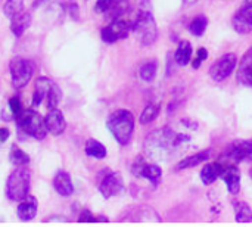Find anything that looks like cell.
<instances>
[{"mask_svg": "<svg viewBox=\"0 0 252 227\" xmlns=\"http://www.w3.org/2000/svg\"><path fill=\"white\" fill-rule=\"evenodd\" d=\"M190 146V136L170 127L154 130L145 140V152L155 161H168L182 157Z\"/></svg>", "mask_w": 252, "mask_h": 227, "instance_id": "cell-1", "label": "cell"}, {"mask_svg": "<svg viewBox=\"0 0 252 227\" xmlns=\"http://www.w3.org/2000/svg\"><path fill=\"white\" fill-rule=\"evenodd\" d=\"M108 129L120 145H127L134 131V117L127 109H117L108 118Z\"/></svg>", "mask_w": 252, "mask_h": 227, "instance_id": "cell-2", "label": "cell"}, {"mask_svg": "<svg viewBox=\"0 0 252 227\" xmlns=\"http://www.w3.org/2000/svg\"><path fill=\"white\" fill-rule=\"evenodd\" d=\"M131 31H134L137 34L139 41L143 46H151L157 41L158 28H157V22L152 16L151 9L142 7L139 10L134 21L131 22Z\"/></svg>", "mask_w": 252, "mask_h": 227, "instance_id": "cell-3", "label": "cell"}, {"mask_svg": "<svg viewBox=\"0 0 252 227\" xmlns=\"http://www.w3.org/2000/svg\"><path fill=\"white\" fill-rule=\"evenodd\" d=\"M30 185H31V171L27 168V165L18 167L7 179L6 183V192L9 199L21 202L25 199L30 194Z\"/></svg>", "mask_w": 252, "mask_h": 227, "instance_id": "cell-4", "label": "cell"}, {"mask_svg": "<svg viewBox=\"0 0 252 227\" xmlns=\"http://www.w3.org/2000/svg\"><path fill=\"white\" fill-rule=\"evenodd\" d=\"M18 127L28 136L34 139H44L46 134L49 133L46 129V121L44 118L34 109H25L16 117Z\"/></svg>", "mask_w": 252, "mask_h": 227, "instance_id": "cell-5", "label": "cell"}, {"mask_svg": "<svg viewBox=\"0 0 252 227\" xmlns=\"http://www.w3.org/2000/svg\"><path fill=\"white\" fill-rule=\"evenodd\" d=\"M10 68V78H12V84L15 89H22L25 87L31 78L32 74L35 71V65L32 61L30 59H22V58H16L10 62L9 65Z\"/></svg>", "mask_w": 252, "mask_h": 227, "instance_id": "cell-6", "label": "cell"}, {"mask_svg": "<svg viewBox=\"0 0 252 227\" xmlns=\"http://www.w3.org/2000/svg\"><path fill=\"white\" fill-rule=\"evenodd\" d=\"M238 65V56L235 53H226L219 58L210 68V75L214 81L220 83L226 80Z\"/></svg>", "mask_w": 252, "mask_h": 227, "instance_id": "cell-7", "label": "cell"}, {"mask_svg": "<svg viewBox=\"0 0 252 227\" xmlns=\"http://www.w3.org/2000/svg\"><path fill=\"white\" fill-rule=\"evenodd\" d=\"M131 31V22L124 19H114L108 27L102 30V40L105 43H115L126 38Z\"/></svg>", "mask_w": 252, "mask_h": 227, "instance_id": "cell-8", "label": "cell"}, {"mask_svg": "<svg viewBox=\"0 0 252 227\" xmlns=\"http://www.w3.org/2000/svg\"><path fill=\"white\" fill-rule=\"evenodd\" d=\"M124 189V182L120 173H109L105 176L99 185V192L102 194L103 198L109 199L117 195H120Z\"/></svg>", "mask_w": 252, "mask_h": 227, "instance_id": "cell-9", "label": "cell"}, {"mask_svg": "<svg viewBox=\"0 0 252 227\" xmlns=\"http://www.w3.org/2000/svg\"><path fill=\"white\" fill-rule=\"evenodd\" d=\"M233 28L239 34H248L252 31V0H247L245 4L233 16Z\"/></svg>", "mask_w": 252, "mask_h": 227, "instance_id": "cell-10", "label": "cell"}, {"mask_svg": "<svg viewBox=\"0 0 252 227\" xmlns=\"http://www.w3.org/2000/svg\"><path fill=\"white\" fill-rule=\"evenodd\" d=\"M252 155V143L251 142H245V140H239V142H233L227 146L226 154L223 155L229 162H241L244 161L247 157Z\"/></svg>", "mask_w": 252, "mask_h": 227, "instance_id": "cell-11", "label": "cell"}, {"mask_svg": "<svg viewBox=\"0 0 252 227\" xmlns=\"http://www.w3.org/2000/svg\"><path fill=\"white\" fill-rule=\"evenodd\" d=\"M46 121V129L50 134L53 136H61L63 131H65V127H66V123H65V118H63V114L55 108V109H50V112L46 115L44 118Z\"/></svg>", "mask_w": 252, "mask_h": 227, "instance_id": "cell-12", "label": "cell"}, {"mask_svg": "<svg viewBox=\"0 0 252 227\" xmlns=\"http://www.w3.org/2000/svg\"><path fill=\"white\" fill-rule=\"evenodd\" d=\"M53 86V81L46 77H40L35 80V87L32 93V106H38L41 102H44L49 96V92Z\"/></svg>", "mask_w": 252, "mask_h": 227, "instance_id": "cell-13", "label": "cell"}, {"mask_svg": "<svg viewBox=\"0 0 252 227\" xmlns=\"http://www.w3.org/2000/svg\"><path fill=\"white\" fill-rule=\"evenodd\" d=\"M221 177H223L230 194L236 195L241 191V173L235 165H226Z\"/></svg>", "mask_w": 252, "mask_h": 227, "instance_id": "cell-14", "label": "cell"}, {"mask_svg": "<svg viewBox=\"0 0 252 227\" xmlns=\"http://www.w3.org/2000/svg\"><path fill=\"white\" fill-rule=\"evenodd\" d=\"M31 25V15L27 10H21L10 18V30L16 37H21Z\"/></svg>", "mask_w": 252, "mask_h": 227, "instance_id": "cell-15", "label": "cell"}, {"mask_svg": "<svg viewBox=\"0 0 252 227\" xmlns=\"http://www.w3.org/2000/svg\"><path fill=\"white\" fill-rule=\"evenodd\" d=\"M53 188L61 196H71L74 194V186L71 176L65 171H59L53 179Z\"/></svg>", "mask_w": 252, "mask_h": 227, "instance_id": "cell-16", "label": "cell"}, {"mask_svg": "<svg viewBox=\"0 0 252 227\" xmlns=\"http://www.w3.org/2000/svg\"><path fill=\"white\" fill-rule=\"evenodd\" d=\"M37 207H38V204H37V199L34 198V196H31V195H28L25 199H22L21 201V204L18 205V216H19V219L22 220V222H30V220H32L34 217H35V214H37Z\"/></svg>", "mask_w": 252, "mask_h": 227, "instance_id": "cell-17", "label": "cell"}, {"mask_svg": "<svg viewBox=\"0 0 252 227\" xmlns=\"http://www.w3.org/2000/svg\"><path fill=\"white\" fill-rule=\"evenodd\" d=\"M238 78L244 86H250V87L252 86V47L241 61Z\"/></svg>", "mask_w": 252, "mask_h": 227, "instance_id": "cell-18", "label": "cell"}, {"mask_svg": "<svg viewBox=\"0 0 252 227\" xmlns=\"http://www.w3.org/2000/svg\"><path fill=\"white\" fill-rule=\"evenodd\" d=\"M211 158V151H202V152H198L192 157H186L185 160H182L177 165H176V171H180V170H186V168H193L202 162H205L207 160Z\"/></svg>", "mask_w": 252, "mask_h": 227, "instance_id": "cell-19", "label": "cell"}, {"mask_svg": "<svg viewBox=\"0 0 252 227\" xmlns=\"http://www.w3.org/2000/svg\"><path fill=\"white\" fill-rule=\"evenodd\" d=\"M224 164L221 162H216V164H208L202 168L201 171V179L204 185H211L214 183L219 177H221L223 171H224Z\"/></svg>", "mask_w": 252, "mask_h": 227, "instance_id": "cell-20", "label": "cell"}, {"mask_svg": "<svg viewBox=\"0 0 252 227\" xmlns=\"http://www.w3.org/2000/svg\"><path fill=\"white\" fill-rule=\"evenodd\" d=\"M136 174L146 177L154 185H158L161 182V177H162V170L155 164H142L139 171H136Z\"/></svg>", "mask_w": 252, "mask_h": 227, "instance_id": "cell-21", "label": "cell"}, {"mask_svg": "<svg viewBox=\"0 0 252 227\" xmlns=\"http://www.w3.org/2000/svg\"><path fill=\"white\" fill-rule=\"evenodd\" d=\"M174 58H176V62L179 65H182V66L188 65L190 62V58H192V46H190V43L189 41H182L179 44L177 50H176Z\"/></svg>", "mask_w": 252, "mask_h": 227, "instance_id": "cell-22", "label": "cell"}, {"mask_svg": "<svg viewBox=\"0 0 252 227\" xmlns=\"http://www.w3.org/2000/svg\"><path fill=\"white\" fill-rule=\"evenodd\" d=\"M84 151H86V154H87L89 157L96 158V160H103V158L106 157V148H105L100 142H97V140H94V139L87 140Z\"/></svg>", "mask_w": 252, "mask_h": 227, "instance_id": "cell-23", "label": "cell"}, {"mask_svg": "<svg viewBox=\"0 0 252 227\" xmlns=\"http://www.w3.org/2000/svg\"><path fill=\"white\" fill-rule=\"evenodd\" d=\"M235 216L239 223L252 222V208L247 202H235Z\"/></svg>", "mask_w": 252, "mask_h": 227, "instance_id": "cell-24", "label": "cell"}, {"mask_svg": "<svg viewBox=\"0 0 252 227\" xmlns=\"http://www.w3.org/2000/svg\"><path fill=\"white\" fill-rule=\"evenodd\" d=\"M157 71H158V64H157L155 61H148V62H145V64L140 66L139 75H140V78H142L143 81L149 83V81H152V80L155 78Z\"/></svg>", "mask_w": 252, "mask_h": 227, "instance_id": "cell-25", "label": "cell"}, {"mask_svg": "<svg viewBox=\"0 0 252 227\" xmlns=\"http://www.w3.org/2000/svg\"><path fill=\"white\" fill-rule=\"evenodd\" d=\"M207 25H208V19H207V16L199 15V16L193 18V21L189 24V31H190L193 35L199 37V35H202V34L205 32Z\"/></svg>", "mask_w": 252, "mask_h": 227, "instance_id": "cell-26", "label": "cell"}, {"mask_svg": "<svg viewBox=\"0 0 252 227\" xmlns=\"http://www.w3.org/2000/svg\"><path fill=\"white\" fill-rule=\"evenodd\" d=\"M10 161L13 165L16 167H22V165H28L30 164V157L27 152H24L22 149H19L18 146H12L10 151Z\"/></svg>", "mask_w": 252, "mask_h": 227, "instance_id": "cell-27", "label": "cell"}, {"mask_svg": "<svg viewBox=\"0 0 252 227\" xmlns=\"http://www.w3.org/2000/svg\"><path fill=\"white\" fill-rule=\"evenodd\" d=\"M61 100H62V90L59 89V86H56V84L53 83V86H52V89H50V92H49V96H47V99H46L47 108H49V109L58 108L59 103H61Z\"/></svg>", "mask_w": 252, "mask_h": 227, "instance_id": "cell-28", "label": "cell"}, {"mask_svg": "<svg viewBox=\"0 0 252 227\" xmlns=\"http://www.w3.org/2000/svg\"><path fill=\"white\" fill-rule=\"evenodd\" d=\"M21 10H24V0H6L3 6V12L9 19L16 13H19Z\"/></svg>", "mask_w": 252, "mask_h": 227, "instance_id": "cell-29", "label": "cell"}, {"mask_svg": "<svg viewBox=\"0 0 252 227\" xmlns=\"http://www.w3.org/2000/svg\"><path fill=\"white\" fill-rule=\"evenodd\" d=\"M158 115H159V105L149 103V105L143 109V112H142V115H140V123H142V124H149V123H152Z\"/></svg>", "mask_w": 252, "mask_h": 227, "instance_id": "cell-30", "label": "cell"}, {"mask_svg": "<svg viewBox=\"0 0 252 227\" xmlns=\"http://www.w3.org/2000/svg\"><path fill=\"white\" fill-rule=\"evenodd\" d=\"M9 109H10V112L13 114V117L16 118L24 109H22V103H21V99L18 97V96H13V97H10L9 99Z\"/></svg>", "mask_w": 252, "mask_h": 227, "instance_id": "cell-31", "label": "cell"}, {"mask_svg": "<svg viewBox=\"0 0 252 227\" xmlns=\"http://www.w3.org/2000/svg\"><path fill=\"white\" fill-rule=\"evenodd\" d=\"M208 58V52H207V49L205 47H201L199 50H198V53H196V58L193 59V62H192V65H193V68L196 69V68H199L201 66V64L205 61Z\"/></svg>", "mask_w": 252, "mask_h": 227, "instance_id": "cell-32", "label": "cell"}, {"mask_svg": "<svg viewBox=\"0 0 252 227\" xmlns=\"http://www.w3.org/2000/svg\"><path fill=\"white\" fill-rule=\"evenodd\" d=\"M78 222L80 223H93V222H108L106 219H96V217H93V214L90 213V211H83L81 214H80V217H78Z\"/></svg>", "mask_w": 252, "mask_h": 227, "instance_id": "cell-33", "label": "cell"}, {"mask_svg": "<svg viewBox=\"0 0 252 227\" xmlns=\"http://www.w3.org/2000/svg\"><path fill=\"white\" fill-rule=\"evenodd\" d=\"M9 139V130L7 129H0V143L6 142Z\"/></svg>", "mask_w": 252, "mask_h": 227, "instance_id": "cell-34", "label": "cell"}, {"mask_svg": "<svg viewBox=\"0 0 252 227\" xmlns=\"http://www.w3.org/2000/svg\"><path fill=\"white\" fill-rule=\"evenodd\" d=\"M47 222H66L65 219H61V217H55V219H49Z\"/></svg>", "mask_w": 252, "mask_h": 227, "instance_id": "cell-35", "label": "cell"}, {"mask_svg": "<svg viewBox=\"0 0 252 227\" xmlns=\"http://www.w3.org/2000/svg\"><path fill=\"white\" fill-rule=\"evenodd\" d=\"M251 177H252V170H251Z\"/></svg>", "mask_w": 252, "mask_h": 227, "instance_id": "cell-36", "label": "cell"}]
</instances>
